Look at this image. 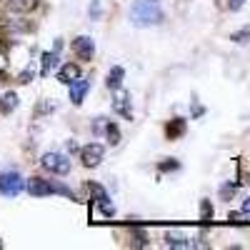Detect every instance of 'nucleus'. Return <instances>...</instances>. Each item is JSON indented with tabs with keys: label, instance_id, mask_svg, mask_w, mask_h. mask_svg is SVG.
<instances>
[{
	"label": "nucleus",
	"instance_id": "11",
	"mask_svg": "<svg viewBox=\"0 0 250 250\" xmlns=\"http://www.w3.org/2000/svg\"><path fill=\"white\" fill-rule=\"evenodd\" d=\"M113 108H115V113L125 115V120H130V118H133V113H130V95H128V93L118 95L115 103H113Z\"/></svg>",
	"mask_w": 250,
	"mask_h": 250
},
{
	"label": "nucleus",
	"instance_id": "2",
	"mask_svg": "<svg viewBox=\"0 0 250 250\" xmlns=\"http://www.w3.org/2000/svg\"><path fill=\"white\" fill-rule=\"evenodd\" d=\"M28 188V193L33 198H45V195H53V193H62V195H68L70 200H75V195L68 190V188H62V185H53L50 180H43V178H30L25 183Z\"/></svg>",
	"mask_w": 250,
	"mask_h": 250
},
{
	"label": "nucleus",
	"instance_id": "22",
	"mask_svg": "<svg viewBox=\"0 0 250 250\" xmlns=\"http://www.w3.org/2000/svg\"><path fill=\"white\" fill-rule=\"evenodd\" d=\"M178 168V163H163L160 165V170H175Z\"/></svg>",
	"mask_w": 250,
	"mask_h": 250
},
{
	"label": "nucleus",
	"instance_id": "3",
	"mask_svg": "<svg viewBox=\"0 0 250 250\" xmlns=\"http://www.w3.org/2000/svg\"><path fill=\"white\" fill-rule=\"evenodd\" d=\"M23 188H25V180L20 178L15 170H5V173H0V195H5V198H15L18 193H23Z\"/></svg>",
	"mask_w": 250,
	"mask_h": 250
},
{
	"label": "nucleus",
	"instance_id": "1",
	"mask_svg": "<svg viewBox=\"0 0 250 250\" xmlns=\"http://www.w3.org/2000/svg\"><path fill=\"white\" fill-rule=\"evenodd\" d=\"M163 10L155 0H135L133 8H130V20L140 28H148V25H158L163 23Z\"/></svg>",
	"mask_w": 250,
	"mask_h": 250
},
{
	"label": "nucleus",
	"instance_id": "24",
	"mask_svg": "<svg viewBox=\"0 0 250 250\" xmlns=\"http://www.w3.org/2000/svg\"><path fill=\"white\" fill-rule=\"evenodd\" d=\"M243 213H245V215H250V198L243 203Z\"/></svg>",
	"mask_w": 250,
	"mask_h": 250
},
{
	"label": "nucleus",
	"instance_id": "5",
	"mask_svg": "<svg viewBox=\"0 0 250 250\" xmlns=\"http://www.w3.org/2000/svg\"><path fill=\"white\" fill-rule=\"evenodd\" d=\"M103 155H105V148H103L100 143H88V145H83V150H80V160L85 168H98Z\"/></svg>",
	"mask_w": 250,
	"mask_h": 250
},
{
	"label": "nucleus",
	"instance_id": "15",
	"mask_svg": "<svg viewBox=\"0 0 250 250\" xmlns=\"http://www.w3.org/2000/svg\"><path fill=\"white\" fill-rule=\"evenodd\" d=\"M15 108H18V95L10 90V93H5V95H3V100H0V113L8 115V113H13Z\"/></svg>",
	"mask_w": 250,
	"mask_h": 250
},
{
	"label": "nucleus",
	"instance_id": "13",
	"mask_svg": "<svg viewBox=\"0 0 250 250\" xmlns=\"http://www.w3.org/2000/svg\"><path fill=\"white\" fill-rule=\"evenodd\" d=\"M58 50H50V53H43V58H40V75H48L55 65H58Z\"/></svg>",
	"mask_w": 250,
	"mask_h": 250
},
{
	"label": "nucleus",
	"instance_id": "6",
	"mask_svg": "<svg viewBox=\"0 0 250 250\" xmlns=\"http://www.w3.org/2000/svg\"><path fill=\"white\" fill-rule=\"evenodd\" d=\"M88 90H90V80L83 78V75L75 83H70V100H73V105H80V103L85 100Z\"/></svg>",
	"mask_w": 250,
	"mask_h": 250
},
{
	"label": "nucleus",
	"instance_id": "7",
	"mask_svg": "<svg viewBox=\"0 0 250 250\" xmlns=\"http://www.w3.org/2000/svg\"><path fill=\"white\" fill-rule=\"evenodd\" d=\"M73 50H75V55H78V58H83V60H93V55H95V45H93V40H90L88 35L75 38Z\"/></svg>",
	"mask_w": 250,
	"mask_h": 250
},
{
	"label": "nucleus",
	"instance_id": "10",
	"mask_svg": "<svg viewBox=\"0 0 250 250\" xmlns=\"http://www.w3.org/2000/svg\"><path fill=\"white\" fill-rule=\"evenodd\" d=\"M0 3L13 13H30L33 8H38V0H0Z\"/></svg>",
	"mask_w": 250,
	"mask_h": 250
},
{
	"label": "nucleus",
	"instance_id": "8",
	"mask_svg": "<svg viewBox=\"0 0 250 250\" xmlns=\"http://www.w3.org/2000/svg\"><path fill=\"white\" fill-rule=\"evenodd\" d=\"M90 193H93V200L98 203V208H100V210L103 213H105V215H113L115 210H113V205H110V198H108V193L105 190H103V188L100 185H90Z\"/></svg>",
	"mask_w": 250,
	"mask_h": 250
},
{
	"label": "nucleus",
	"instance_id": "12",
	"mask_svg": "<svg viewBox=\"0 0 250 250\" xmlns=\"http://www.w3.org/2000/svg\"><path fill=\"white\" fill-rule=\"evenodd\" d=\"M185 133V120L183 118H173L168 125H165V135H168V140H175Z\"/></svg>",
	"mask_w": 250,
	"mask_h": 250
},
{
	"label": "nucleus",
	"instance_id": "16",
	"mask_svg": "<svg viewBox=\"0 0 250 250\" xmlns=\"http://www.w3.org/2000/svg\"><path fill=\"white\" fill-rule=\"evenodd\" d=\"M165 243H168L170 248H188V245H190L188 238L180 235V233H168V235H165Z\"/></svg>",
	"mask_w": 250,
	"mask_h": 250
},
{
	"label": "nucleus",
	"instance_id": "18",
	"mask_svg": "<svg viewBox=\"0 0 250 250\" xmlns=\"http://www.w3.org/2000/svg\"><path fill=\"white\" fill-rule=\"evenodd\" d=\"M200 213H203V220H205V223L213 218V208H210V203H208V200H203V205H200Z\"/></svg>",
	"mask_w": 250,
	"mask_h": 250
},
{
	"label": "nucleus",
	"instance_id": "14",
	"mask_svg": "<svg viewBox=\"0 0 250 250\" xmlns=\"http://www.w3.org/2000/svg\"><path fill=\"white\" fill-rule=\"evenodd\" d=\"M123 78H125V70H123L120 65L110 68V73H108V88H110V90H118V88L123 85Z\"/></svg>",
	"mask_w": 250,
	"mask_h": 250
},
{
	"label": "nucleus",
	"instance_id": "20",
	"mask_svg": "<svg viewBox=\"0 0 250 250\" xmlns=\"http://www.w3.org/2000/svg\"><path fill=\"white\" fill-rule=\"evenodd\" d=\"M233 193H235V188H233V185H223V188H220V195H223V198L233 195Z\"/></svg>",
	"mask_w": 250,
	"mask_h": 250
},
{
	"label": "nucleus",
	"instance_id": "21",
	"mask_svg": "<svg viewBox=\"0 0 250 250\" xmlns=\"http://www.w3.org/2000/svg\"><path fill=\"white\" fill-rule=\"evenodd\" d=\"M90 15H93V18H98V15H100V5H98V0L90 5Z\"/></svg>",
	"mask_w": 250,
	"mask_h": 250
},
{
	"label": "nucleus",
	"instance_id": "23",
	"mask_svg": "<svg viewBox=\"0 0 250 250\" xmlns=\"http://www.w3.org/2000/svg\"><path fill=\"white\" fill-rule=\"evenodd\" d=\"M243 3H245V0H230V10H238Z\"/></svg>",
	"mask_w": 250,
	"mask_h": 250
},
{
	"label": "nucleus",
	"instance_id": "25",
	"mask_svg": "<svg viewBox=\"0 0 250 250\" xmlns=\"http://www.w3.org/2000/svg\"><path fill=\"white\" fill-rule=\"evenodd\" d=\"M0 248H3V240H0Z\"/></svg>",
	"mask_w": 250,
	"mask_h": 250
},
{
	"label": "nucleus",
	"instance_id": "17",
	"mask_svg": "<svg viewBox=\"0 0 250 250\" xmlns=\"http://www.w3.org/2000/svg\"><path fill=\"white\" fill-rule=\"evenodd\" d=\"M105 133H108V140H110L113 145H118L120 135H118V125H115V123H105Z\"/></svg>",
	"mask_w": 250,
	"mask_h": 250
},
{
	"label": "nucleus",
	"instance_id": "19",
	"mask_svg": "<svg viewBox=\"0 0 250 250\" xmlns=\"http://www.w3.org/2000/svg\"><path fill=\"white\" fill-rule=\"evenodd\" d=\"M245 38H250V28H245L243 33H235V35H233L235 43H245Z\"/></svg>",
	"mask_w": 250,
	"mask_h": 250
},
{
	"label": "nucleus",
	"instance_id": "9",
	"mask_svg": "<svg viewBox=\"0 0 250 250\" xmlns=\"http://www.w3.org/2000/svg\"><path fill=\"white\" fill-rule=\"evenodd\" d=\"M80 78V68L75 65V62H65L60 70H58V80L62 83V85H70V83H75Z\"/></svg>",
	"mask_w": 250,
	"mask_h": 250
},
{
	"label": "nucleus",
	"instance_id": "4",
	"mask_svg": "<svg viewBox=\"0 0 250 250\" xmlns=\"http://www.w3.org/2000/svg\"><path fill=\"white\" fill-rule=\"evenodd\" d=\"M40 163H43V168L48 173H55V175H68L70 173V160L62 153H45L40 158Z\"/></svg>",
	"mask_w": 250,
	"mask_h": 250
}]
</instances>
